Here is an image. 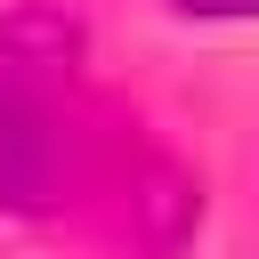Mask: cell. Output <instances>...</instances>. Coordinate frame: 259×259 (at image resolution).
Returning <instances> with one entry per match:
<instances>
[{
	"label": "cell",
	"instance_id": "obj_1",
	"mask_svg": "<svg viewBox=\"0 0 259 259\" xmlns=\"http://www.w3.org/2000/svg\"><path fill=\"white\" fill-rule=\"evenodd\" d=\"M65 194V113L40 73L0 65V202L40 210Z\"/></svg>",
	"mask_w": 259,
	"mask_h": 259
},
{
	"label": "cell",
	"instance_id": "obj_2",
	"mask_svg": "<svg viewBox=\"0 0 259 259\" xmlns=\"http://www.w3.org/2000/svg\"><path fill=\"white\" fill-rule=\"evenodd\" d=\"M186 16H259V0H178Z\"/></svg>",
	"mask_w": 259,
	"mask_h": 259
}]
</instances>
